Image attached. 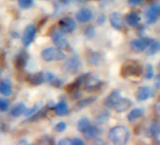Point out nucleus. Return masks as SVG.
<instances>
[{
    "mask_svg": "<svg viewBox=\"0 0 160 145\" xmlns=\"http://www.w3.org/2000/svg\"><path fill=\"white\" fill-rule=\"evenodd\" d=\"M130 137V133L128 129L123 125H117L111 128L108 132L109 140L117 145L126 144Z\"/></svg>",
    "mask_w": 160,
    "mask_h": 145,
    "instance_id": "nucleus-1",
    "label": "nucleus"
},
{
    "mask_svg": "<svg viewBox=\"0 0 160 145\" xmlns=\"http://www.w3.org/2000/svg\"><path fill=\"white\" fill-rule=\"evenodd\" d=\"M141 72L142 69L136 61H127L123 64L121 70V75L125 78L130 77H139Z\"/></svg>",
    "mask_w": 160,
    "mask_h": 145,
    "instance_id": "nucleus-2",
    "label": "nucleus"
},
{
    "mask_svg": "<svg viewBox=\"0 0 160 145\" xmlns=\"http://www.w3.org/2000/svg\"><path fill=\"white\" fill-rule=\"evenodd\" d=\"M42 58L43 60L50 62V61H58L62 60L65 58V54L58 48L56 47H49L44 49L42 52Z\"/></svg>",
    "mask_w": 160,
    "mask_h": 145,
    "instance_id": "nucleus-3",
    "label": "nucleus"
},
{
    "mask_svg": "<svg viewBox=\"0 0 160 145\" xmlns=\"http://www.w3.org/2000/svg\"><path fill=\"white\" fill-rule=\"evenodd\" d=\"M65 31L62 30L61 28L59 29H56L52 35H51V38H52V41L58 47V48H68L69 47V42L67 41V38L65 36Z\"/></svg>",
    "mask_w": 160,
    "mask_h": 145,
    "instance_id": "nucleus-4",
    "label": "nucleus"
},
{
    "mask_svg": "<svg viewBox=\"0 0 160 145\" xmlns=\"http://www.w3.org/2000/svg\"><path fill=\"white\" fill-rule=\"evenodd\" d=\"M152 42V40L150 38H142V39H135L131 42L130 43V47L131 50L138 53V52H142L144 51L146 48H148L151 43Z\"/></svg>",
    "mask_w": 160,
    "mask_h": 145,
    "instance_id": "nucleus-5",
    "label": "nucleus"
},
{
    "mask_svg": "<svg viewBox=\"0 0 160 145\" xmlns=\"http://www.w3.org/2000/svg\"><path fill=\"white\" fill-rule=\"evenodd\" d=\"M80 66H81V63H80V60L78 58L76 57H72L70 58L64 64V71L70 75H75L76 72L79 71Z\"/></svg>",
    "mask_w": 160,
    "mask_h": 145,
    "instance_id": "nucleus-6",
    "label": "nucleus"
},
{
    "mask_svg": "<svg viewBox=\"0 0 160 145\" xmlns=\"http://www.w3.org/2000/svg\"><path fill=\"white\" fill-rule=\"evenodd\" d=\"M36 36V28L34 25H28L26 27L23 37H22V42L25 46L30 45V43L33 42L34 38Z\"/></svg>",
    "mask_w": 160,
    "mask_h": 145,
    "instance_id": "nucleus-7",
    "label": "nucleus"
},
{
    "mask_svg": "<svg viewBox=\"0 0 160 145\" xmlns=\"http://www.w3.org/2000/svg\"><path fill=\"white\" fill-rule=\"evenodd\" d=\"M102 85H103V82L100 79H98L94 77H91L86 79V81L84 83V89L89 92H93V91L98 90Z\"/></svg>",
    "mask_w": 160,
    "mask_h": 145,
    "instance_id": "nucleus-8",
    "label": "nucleus"
},
{
    "mask_svg": "<svg viewBox=\"0 0 160 145\" xmlns=\"http://www.w3.org/2000/svg\"><path fill=\"white\" fill-rule=\"evenodd\" d=\"M132 105H133V103H132V101H131L130 99L121 97V98L118 100V102L116 103V105L114 106L113 109H114L116 112L122 113V112L126 111Z\"/></svg>",
    "mask_w": 160,
    "mask_h": 145,
    "instance_id": "nucleus-9",
    "label": "nucleus"
},
{
    "mask_svg": "<svg viewBox=\"0 0 160 145\" xmlns=\"http://www.w3.org/2000/svg\"><path fill=\"white\" fill-rule=\"evenodd\" d=\"M109 22L112 28H114L117 30H121L123 28V20L122 16L119 12H113L109 16Z\"/></svg>",
    "mask_w": 160,
    "mask_h": 145,
    "instance_id": "nucleus-10",
    "label": "nucleus"
},
{
    "mask_svg": "<svg viewBox=\"0 0 160 145\" xmlns=\"http://www.w3.org/2000/svg\"><path fill=\"white\" fill-rule=\"evenodd\" d=\"M59 25H60V28L65 32H72L76 28V24L74 20L71 17L63 18L62 20L59 21Z\"/></svg>",
    "mask_w": 160,
    "mask_h": 145,
    "instance_id": "nucleus-11",
    "label": "nucleus"
},
{
    "mask_svg": "<svg viewBox=\"0 0 160 145\" xmlns=\"http://www.w3.org/2000/svg\"><path fill=\"white\" fill-rule=\"evenodd\" d=\"M152 91L150 87L144 86V87H140L136 93V98L138 101H146L147 99H149L152 96Z\"/></svg>",
    "mask_w": 160,
    "mask_h": 145,
    "instance_id": "nucleus-12",
    "label": "nucleus"
},
{
    "mask_svg": "<svg viewBox=\"0 0 160 145\" xmlns=\"http://www.w3.org/2000/svg\"><path fill=\"white\" fill-rule=\"evenodd\" d=\"M75 17L76 20L80 23H88L92 18V12L89 9H81L76 13Z\"/></svg>",
    "mask_w": 160,
    "mask_h": 145,
    "instance_id": "nucleus-13",
    "label": "nucleus"
},
{
    "mask_svg": "<svg viewBox=\"0 0 160 145\" xmlns=\"http://www.w3.org/2000/svg\"><path fill=\"white\" fill-rule=\"evenodd\" d=\"M101 134V131L98 127L96 126H89L84 132H83V137L88 139V140H91V139H93L95 138H97L99 135Z\"/></svg>",
    "mask_w": 160,
    "mask_h": 145,
    "instance_id": "nucleus-14",
    "label": "nucleus"
},
{
    "mask_svg": "<svg viewBox=\"0 0 160 145\" xmlns=\"http://www.w3.org/2000/svg\"><path fill=\"white\" fill-rule=\"evenodd\" d=\"M121 98V95H120V92L118 91H114L112 92L105 100V105L108 107V108H113L114 106L116 105V103L118 102V100Z\"/></svg>",
    "mask_w": 160,
    "mask_h": 145,
    "instance_id": "nucleus-15",
    "label": "nucleus"
},
{
    "mask_svg": "<svg viewBox=\"0 0 160 145\" xmlns=\"http://www.w3.org/2000/svg\"><path fill=\"white\" fill-rule=\"evenodd\" d=\"M125 19H126V23L132 28H137L139 25V22H140L139 15L135 12H132L128 13L126 15Z\"/></svg>",
    "mask_w": 160,
    "mask_h": 145,
    "instance_id": "nucleus-16",
    "label": "nucleus"
},
{
    "mask_svg": "<svg viewBox=\"0 0 160 145\" xmlns=\"http://www.w3.org/2000/svg\"><path fill=\"white\" fill-rule=\"evenodd\" d=\"M0 92L5 96H10L12 93V82L9 79L2 80V82L0 83Z\"/></svg>",
    "mask_w": 160,
    "mask_h": 145,
    "instance_id": "nucleus-17",
    "label": "nucleus"
},
{
    "mask_svg": "<svg viewBox=\"0 0 160 145\" xmlns=\"http://www.w3.org/2000/svg\"><path fill=\"white\" fill-rule=\"evenodd\" d=\"M54 109H55L57 115H58V116H64V115H66V114L68 113V111H69L68 105H67L64 101H61V102H59L58 105H56L55 108H54Z\"/></svg>",
    "mask_w": 160,
    "mask_h": 145,
    "instance_id": "nucleus-18",
    "label": "nucleus"
},
{
    "mask_svg": "<svg viewBox=\"0 0 160 145\" xmlns=\"http://www.w3.org/2000/svg\"><path fill=\"white\" fill-rule=\"evenodd\" d=\"M95 100H96V97H89V98H86V99H83V100H80L74 106V109L75 110H80L82 108H85L86 107H88L91 104H92L93 102H95Z\"/></svg>",
    "mask_w": 160,
    "mask_h": 145,
    "instance_id": "nucleus-19",
    "label": "nucleus"
},
{
    "mask_svg": "<svg viewBox=\"0 0 160 145\" xmlns=\"http://www.w3.org/2000/svg\"><path fill=\"white\" fill-rule=\"evenodd\" d=\"M27 111V107L24 103H19L17 105H15L12 109V115L14 117H19L21 115H23L24 113H26Z\"/></svg>",
    "mask_w": 160,
    "mask_h": 145,
    "instance_id": "nucleus-20",
    "label": "nucleus"
},
{
    "mask_svg": "<svg viewBox=\"0 0 160 145\" xmlns=\"http://www.w3.org/2000/svg\"><path fill=\"white\" fill-rule=\"evenodd\" d=\"M151 134L153 138V139L160 143V124H158L157 122H152L150 128Z\"/></svg>",
    "mask_w": 160,
    "mask_h": 145,
    "instance_id": "nucleus-21",
    "label": "nucleus"
},
{
    "mask_svg": "<svg viewBox=\"0 0 160 145\" xmlns=\"http://www.w3.org/2000/svg\"><path fill=\"white\" fill-rule=\"evenodd\" d=\"M144 114V110L141 108H134L133 110H131L127 116L128 121L130 122H134L138 119H139L142 115Z\"/></svg>",
    "mask_w": 160,
    "mask_h": 145,
    "instance_id": "nucleus-22",
    "label": "nucleus"
},
{
    "mask_svg": "<svg viewBox=\"0 0 160 145\" xmlns=\"http://www.w3.org/2000/svg\"><path fill=\"white\" fill-rule=\"evenodd\" d=\"M28 82L32 85H40L42 82H44V78H43V74L41 72V74H37V75H33L30 76L28 78Z\"/></svg>",
    "mask_w": 160,
    "mask_h": 145,
    "instance_id": "nucleus-23",
    "label": "nucleus"
},
{
    "mask_svg": "<svg viewBox=\"0 0 160 145\" xmlns=\"http://www.w3.org/2000/svg\"><path fill=\"white\" fill-rule=\"evenodd\" d=\"M90 122H90V119L88 117L81 118L78 121V122H77V129H78V131L83 133L90 126Z\"/></svg>",
    "mask_w": 160,
    "mask_h": 145,
    "instance_id": "nucleus-24",
    "label": "nucleus"
},
{
    "mask_svg": "<svg viewBox=\"0 0 160 145\" xmlns=\"http://www.w3.org/2000/svg\"><path fill=\"white\" fill-rule=\"evenodd\" d=\"M159 50H160V42H152L151 43V45L149 46V49L147 51V54L149 56H151V55L155 54Z\"/></svg>",
    "mask_w": 160,
    "mask_h": 145,
    "instance_id": "nucleus-25",
    "label": "nucleus"
},
{
    "mask_svg": "<svg viewBox=\"0 0 160 145\" xmlns=\"http://www.w3.org/2000/svg\"><path fill=\"white\" fill-rule=\"evenodd\" d=\"M148 10L152 13H153L156 17H160V4L159 3H152V4H151Z\"/></svg>",
    "mask_w": 160,
    "mask_h": 145,
    "instance_id": "nucleus-26",
    "label": "nucleus"
},
{
    "mask_svg": "<svg viewBox=\"0 0 160 145\" xmlns=\"http://www.w3.org/2000/svg\"><path fill=\"white\" fill-rule=\"evenodd\" d=\"M145 17H146V20H147V23L148 24H153L157 21L158 17H156L153 13H152L149 10H147V12H145Z\"/></svg>",
    "mask_w": 160,
    "mask_h": 145,
    "instance_id": "nucleus-27",
    "label": "nucleus"
},
{
    "mask_svg": "<svg viewBox=\"0 0 160 145\" xmlns=\"http://www.w3.org/2000/svg\"><path fill=\"white\" fill-rule=\"evenodd\" d=\"M144 76L147 79H151L153 77V68L151 64L146 65L145 71H144Z\"/></svg>",
    "mask_w": 160,
    "mask_h": 145,
    "instance_id": "nucleus-28",
    "label": "nucleus"
},
{
    "mask_svg": "<svg viewBox=\"0 0 160 145\" xmlns=\"http://www.w3.org/2000/svg\"><path fill=\"white\" fill-rule=\"evenodd\" d=\"M18 4L22 9H28L33 5V0H18Z\"/></svg>",
    "mask_w": 160,
    "mask_h": 145,
    "instance_id": "nucleus-29",
    "label": "nucleus"
},
{
    "mask_svg": "<svg viewBox=\"0 0 160 145\" xmlns=\"http://www.w3.org/2000/svg\"><path fill=\"white\" fill-rule=\"evenodd\" d=\"M153 112L155 117L160 121V100L155 102V104L153 105Z\"/></svg>",
    "mask_w": 160,
    "mask_h": 145,
    "instance_id": "nucleus-30",
    "label": "nucleus"
},
{
    "mask_svg": "<svg viewBox=\"0 0 160 145\" xmlns=\"http://www.w3.org/2000/svg\"><path fill=\"white\" fill-rule=\"evenodd\" d=\"M10 103L5 99H0V110L1 111H7L9 109Z\"/></svg>",
    "mask_w": 160,
    "mask_h": 145,
    "instance_id": "nucleus-31",
    "label": "nucleus"
},
{
    "mask_svg": "<svg viewBox=\"0 0 160 145\" xmlns=\"http://www.w3.org/2000/svg\"><path fill=\"white\" fill-rule=\"evenodd\" d=\"M66 127H67V125H66V123L64 122H59L55 126V131L58 132V133H61V132H63L66 129Z\"/></svg>",
    "mask_w": 160,
    "mask_h": 145,
    "instance_id": "nucleus-32",
    "label": "nucleus"
},
{
    "mask_svg": "<svg viewBox=\"0 0 160 145\" xmlns=\"http://www.w3.org/2000/svg\"><path fill=\"white\" fill-rule=\"evenodd\" d=\"M38 106H35V107H33L32 108H30V109H27V111H26V116L28 117V116H31V115H33V113L34 112H36L37 110H38Z\"/></svg>",
    "mask_w": 160,
    "mask_h": 145,
    "instance_id": "nucleus-33",
    "label": "nucleus"
},
{
    "mask_svg": "<svg viewBox=\"0 0 160 145\" xmlns=\"http://www.w3.org/2000/svg\"><path fill=\"white\" fill-rule=\"evenodd\" d=\"M58 144L59 145H69V144H71L72 145V139H70L68 138H64L61 140H59Z\"/></svg>",
    "mask_w": 160,
    "mask_h": 145,
    "instance_id": "nucleus-34",
    "label": "nucleus"
},
{
    "mask_svg": "<svg viewBox=\"0 0 160 145\" xmlns=\"http://www.w3.org/2000/svg\"><path fill=\"white\" fill-rule=\"evenodd\" d=\"M84 144V141L81 140L80 138H72V145H83Z\"/></svg>",
    "mask_w": 160,
    "mask_h": 145,
    "instance_id": "nucleus-35",
    "label": "nucleus"
},
{
    "mask_svg": "<svg viewBox=\"0 0 160 145\" xmlns=\"http://www.w3.org/2000/svg\"><path fill=\"white\" fill-rule=\"evenodd\" d=\"M144 0H128V3L132 6H137V5H139L141 4Z\"/></svg>",
    "mask_w": 160,
    "mask_h": 145,
    "instance_id": "nucleus-36",
    "label": "nucleus"
},
{
    "mask_svg": "<svg viewBox=\"0 0 160 145\" xmlns=\"http://www.w3.org/2000/svg\"><path fill=\"white\" fill-rule=\"evenodd\" d=\"M154 85L157 89H160V74L156 77V78L154 80Z\"/></svg>",
    "mask_w": 160,
    "mask_h": 145,
    "instance_id": "nucleus-37",
    "label": "nucleus"
},
{
    "mask_svg": "<svg viewBox=\"0 0 160 145\" xmlns=\"http://www.w3.org/2000/svg\"><path fill=\"white\" fill-rule=\"evenodd\" d=\"M61 1L63 2V3H69L71 0H61Z\"/></svg>",
    "mask_w": 160,
    "mask_h": 145,
    "instance_id": "nucleus-38",
    "label": "nucleus"
}]
</instances>
